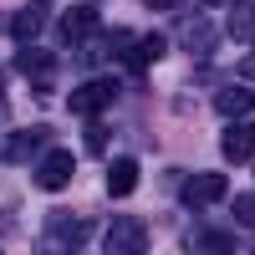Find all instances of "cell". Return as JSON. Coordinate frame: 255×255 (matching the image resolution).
<instances>
[{
  "label": "cell",
  "mask_w": 255,
  "mask_h": 255,
  "mask_svg": "<svg viewBox=\"0 0 255 255\" xmlns=\"http://www.w3.org/2000/svg\"><path fill=\"white\" fill-rule=\"evenodd\" d=\"M102 245H108V255H148V230H143V220L123 215V220L108 225Z\"/></svg>",
  "instance_id": "obj_2"
},
{
  "label": "cell",
  "mask_w": 255,
  "mask_h": 255,
  "mask_svg": "<svg viewBox=\"0 0 255 255\" xmlns=\"http://www.w3.org/2000/svg\"><path fill=\"white\" fill-rule=\"evenodd\" d=\"M215 199H225V174H194V179H184V204L189 209H204Z\"/></svg>",
  "instance_id": "obj_6"
},
{
  "label": "cell",
  "mask_w": 255,
  "mask_h": 255,
  "mask_svg": "<svg viewBox=\"0 0 255 255\" xmlns=\"http://www.w3.org/2000/svg\"><path fill=\"white\" fill-rule=\"evenodd\" d=\"M209 41H215V31H209V26H194V31H189V46H194V51H204Z\"/></svg>",
  "instance_id": "obj_18"
},
{
  "label": "cell",
  "mask_w": 255,
  "mask_h": 255,
  "mask_svg": "<svg viewBox=\"0 0 255 255\" xmlns=\"http://www.w3.org/2000/svg\"><path fill=\"white\" fill-rule=\"evenodd\" d=\"M77 174V158L67 153V148H46L36 163V189H46V194H56V189H67Z\"/></svg>",
  "instance_id": "obj_3"
},
{
  "label": "cell",
  "mask_w": 255,
  "mask_h": 255,
  "mask_svg": "<svg viewBox=\"0 0 255 255\" xmlns=\"http://www.w3.org/2000/svg\"><path fill=\"white\" fill-rule=\"evenodd\" d=\"M204 5H225V0H204Z\"/></svg>",
  "instance_id": "obj_20"
},
{
  "label": "cell",
  "mask_w": 255,
  "mask_h": 255,
  "mask_svg": "<svg viewBox=\"0 0 255 255\" xmlns=\"http://www.w3.org/2000/svg\"><path fill=\"white\" fill-rule=\"evenodd\" d=\"M97 31V10L92 5H72L67 15H61V41H72V46H77V41H87Z\"/></svg>",
  "instance_id": "obj_7"
},
{
  "label": "cell",
  "mask_w": 255,
  "mask_h": 255,
  "mask_svg": "<svg viewBox=\"0 0 255 255\" xmlns=\"http://www.w3.org/2000/svg\"><path fill=\"white\" fill-rule=\"evenodd\" d=\"M46 143H51V128H46V123H36V128H20V133H10L5 143H0V158H5V163L36 158V153H46Z\"/></svg>",
  "instance_id": "obj_5"
},
{
  "label": "cell",
  "mask_w": 255,
  "mask_h": 255,
  "mask_svg": "<svg viewBox=\"0 0 255 255\" xmlns=\"http://www.w3.org/2000/svg\"><path fill=\"white\" fill-rule=\"evenodd\" d=\"M0 113H5V92H0Z\"/></svg>",
  "instance_id": "obj_21"
},
{
  "label": "cell",
  "mask_w": 255,
  "mask_h": 255,
  "mask_svg": "<svg viewBox=\"0 0 255 255\" xmlns=\"http://www.w3.org/2000/svg\"><path fill=\"white\" fill-rule=\"evenodd\" d=\"M133 189H138V163L133 158H113L108 163V194L113 199H128Z\"/></svg>",
  "instance_id": "obj_9"
},
{
  "label": "cell",
  "mask_w": 255,
  "mask_h": 255,
  "mask_svg": "<svg viewBox=\"0 0 255 255\" xmlns=\"http://www.w3.org/2000/svg\"><path fill=\"white\" fill-rule=\"evenodd\" d=\"M194 245H199L204 255H235V240H230V235H220V230H199V235H194Z\"/></svg>",
  "instance_id": "obj_14"
},
{
  "label": "cell",
  "mask_w": 255,
  "mask_h": 255,
  "mask_svg": "<svg viewBox=\"0 0 255 255\" xmlns=\"http://www.w3.org/2000/svg\"><path fill=\"white\" fill-rule=\"evenodd\" d=\"M220 148H225V158H230V163H250V123L240 118L235 128H225Z\"/></svg>",
  "instance_id": "obj_10"
},
{
  "label": "cell",
  "mask_w": 255,
  "mask_h": 255,
  "mask_svg": "<svg viewBox=\"0 0 255 255\" xmlns=\"http://www.w3.org/2000/svg\"><path fill=\"white\" fill-rule=\"evenodd\" d=\"M148 5H153V10H174L179 0H148Z\"/></svg>",
  "instance_id": "obj_19"
},
{
  "label": "cell",
  "mask_w": 255,
  "mask_h": 255,
  "mask_svg": "<svg viewBox=\"0 0 255 255\" xmlns=\"http://www.w3.org/2000/svg\"><path fill=\"white\" fill-rule=\"evenodd\" d=\"M230 36H235L240 46L250 41V0H235V15H230Z\"/></svg>",
  "instance_id": "obj_15"
},
{
  "label": "cell",
  "mask_w": 255,
  "mask_h": 255,
  "mask_svg": "<svg viewBox=\"0 0 255 255\" xmlns=\"http://www.w3.org/2000/svg\"><path fill=\"white\" fill-rule=\"evenodd\" d=\"M15 61H20V72H26V77H36V87L46 92V77H51V56H46V51H31V46H26V51H20Z\"/></svg>",
  "instance_id": "obj_13"
},
{
  "label": "cell",
  "mask_w": 255,
  "mask_h": 255,
  "mask_svg": "<svg viewBox=\"0 0 255 255\" xmlns=\"http://www.w3.org/2000/svg\"><path fill=\"white\" fill-rule=\"evenodd\" d=\"M82 143H87V153H102V148H108V128H97V123H92Z\"/></svg>",
  "instance_id": "obj_16"
},
{
  "label": "cell",
  "mask_w": 255,
  "mask_h": 255,
  "mask_svg": "<svg viewBox=\"0 0 255 255\" xmlns=\"http://www.w3.org/2000/svg\"><path fill=\"white\" fill-rule=\"evenodd\" d=\"M46 20H51V10H46V5H41V0H36V5L15 10V20H10V36H15V41H36V36H41V26H46Z\"/></svg>",
  "instance_id": "obj_8"
},
{
  "label": "cell",
  "mask_w": 255,
  "mask_h": 255,
  "mask_svg": "<svg viewBox=\"0 0 255 255\" xmlns=\"http://www.w3.org/2000/svg\"><path fill=\"white\" fill-rule=\"evenodd\" d=\"M215 108H220V118H250V87H225L215 97Z\"/></svg>",
  "instance_id": "obj_12"
},
{
  "label": "cell",
  "mask_w": 255,
  "mask_h": 255,
  "mask_svg": "<svg viewBox=\"0 0 255 255\" xmlns=\"http://www.w3.org/2000/svg\"><path fill=\"white\" fill-rule=\"evenodd\" d=\"M82 240H87V225L72 220V215H51L46 230H41V240H36V255H72Z\"/></svg>",
  "instance_id": "obj_1"
},
{
  "label": "cell",
  "mask_w": 255,
  "mask_h": 255,
  "mask_svg": "<svg viewBox=\"0 0 255 255\" xmlns=\"http://www.w3.org/2000/svg\"><path fill=\"white\" fill-rule=\"evenodd\" d=\"M250 220H255V199L240 194V199H235V225H250Z\"/></svg>",
  "instance_id": "obj_17"
},
{
  "label": "cell",
  "mask_w": 255,
  "mask_h": 255,
  "mask_svg": "<svg viewBox=\"0 0 255 255\" xmlns=\"http://www.w3.org/2000/svg\"><path fill=\"white\" fill-rule=\"evenodd\" d=\"M113 97H118V82H113V77H92V82H82V87L67 97V108H72L77 118H92V113L108 108Z\"/></svg>",
  "instance_id": "obj_4"
},
{
  "label": "cell",
  "mask_w": 255,
  "mask_h": 255,
  "mask_svg": "<svg viewBox=\"0 0 255 255\" xmlns=\"http://www.w3.org/2000/svg\"><path fill=\"white\" fill-rule=\"evenodd\" d=\"M163 46H168V41L163 36H133V46H128V67H153V61L163 56Z\"/></svg>",
  "instance_id": "obj_11"
}]
</instances>
